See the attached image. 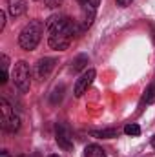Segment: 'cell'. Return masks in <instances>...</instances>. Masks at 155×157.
Returning <instances> with one entry per match:
<instances>
[{
  "label": "cell",
  "instance_id": "7c38bea8",
  "mask_svg": "<svg viewBox=\"0 0 155 157\" xmlns=\"http://www.w3.org/2000/svg\"><path fill=\"white\" fill-rule=\"evenodd\" d=\"M2 128H4V130H7V132H11V133H13V132H17V130L20 128V117H18V115H13V117L9 119Z\"/></svg>",
  "mask_w": 155,
  "mask_h": 157
},
{
  "label": "cell",
  "instance_id": "8fae6325",
  "mask_svg": "<svg viewBox=\"0 0 155 157\" xmlns=\"http://www.w3.org/2000/svg\"><path fill=\"white\" fill-rule=\"evenodd\" d=\"M93 137L97 139H112V137H117V130L115 128H106V130H93L91 132Z\"/></svg>",
  "mask_w": 155,
  "mask_h": 157
},
{
  "label": "cell",
  "instance_id": "e0dca14e",
  "mask_svg": "<svg viewBox=\"0 0 155 157\" xmlns=\"http://www.w3.org/2000/svg\"><path fill=\"white\" fill-rule=\"evenodd\" d=\"M6 26V11H0V31L4 29Z\"/></svg>",
  "mask_w": 155,
  "mask_h": 157
},
{
  "label": "cell",
  "instance_id": "5bb4252c",
  "mask_svg": "<svg viewBox=\"0 0 155 157\" xmlns=\"http://www.w3.org/2000/svg\"><path fill=\"white\" fill-rule=\"evenodd\" d=\"M86 64H88V57H86V55H80L77 60L73 62V71H78V70H82Z\"/></svg>",
  "mask_w": 155,
  "mask_h": 157
},
{
  "label": "cell",
  "instance_id": "7a4b0ae2",
  "mask_svg": "<svg viewBox=\"0 0 155 157\" xmlns=\"http://www.w3.org/2000/svg\"><path fill=\"white\" fill-rule=\"evenodd\" d=\"M13 80H15V84H17V88L20 91H29V86H31V71H29V64L26 60H20V62L15 64Z\"/></svg>",
  "mask_w": 155,
  "mask_h": 157
},
{
  "label": "cell",
  "instance_id": "6da1fadb",
  "mask_svg": "<svg viewBox=\"0 0 155 157\" xmlns=\"http://www.w3.org/2000/svg\"><path fill=\"white\" fill-rule=\"evenodd\" d=\"M44 28H46V26H44L40 20L29 22V24L20 31V35H18V44H20V48L26 49V51H33V49L39 46L40 39H42Z\"/></svg>",
  "mask_w": 155,
  "mask_h": 157
},
{
  "label": "cell",
  "instance_id": "7402d4cb",
  "mask_svg": "<svg viewBox=\"0 0 155 157\" xmlns=\"http://www.w3.org/2000/svg\"><path fill=\"white\" fill-rule=\"evenodd\" d=\"M152 146H153V148H155V137H153V141H152Z\"/></svg>",
  "mask_w": 155,
  "mask_h": 157
},
{
  "label": "cell",
  "instance_id": "30bf717a",
  "mask_svg": "<svg viewBox=\"0 0 155 157\" xmlns=\"http://www.w3.org/2000/svg\"><path fill=\"white\" fill-rule=\"evenodd\" d=\"M84 157H106V152L97 144H88L84 150Z\"/></svg>",
  "mask_w": 155,
  "mask_h": 157
},
{
  "label": "cell",
  "instance_id": "9c48e42d",
  "mask_svg": "<svg viewBox=\"0 0 155 157\" xmlns=\"http://www.w3.org/2000/svg\"><path fill=\"white\" fill-rule=\"evenodd\" d=\"M0 110H2V119H0V122H2V126H4L9 119L15 115V112H13V108L9 106V102H7L6 99H0Z\"/></svg>",
  "mask_w": 155,
  "mask_h": 157
},
{
  "label": "cell",
  "instance_id": "52a82bcc",
  "mask_svg": "<svg viewBox=\"0 0 155 157\" xmlns=\"http://www.w3.org/2000/svg\"><path fill=\"white\" fill-rule=\"evenodd\" d=\"M57 143L64 150H73V143L70 141V135L62 126H57Z\"/></svg>",
  "mask_w": 155,
  "mask_h": 157
},
{
  "label": "cell",
  "instance_id": "cb8c5ba5",
  "mask_svg": "<svg viewBox=\"0 0 155 157\" xmlns=\"http://www.w3.org/2000/svg\"><path fill=\"white\" fill-rule=\"evenodd\" d=\"M49 157H59V155H49Z\"/></svg>",
  "mask_w": 155,
  "mask_h": 157
},
{
  "label": "cell",
  "instance_id": "ffe728a7",
  "mask_svg": "<svg viewBox=\"0 0 155 157\" xmlns=\"http://www.w3.org/2000/svg\"><path fill=\"white\" fill-rule=\"evenodd\" d=\"M6 82H7V71L2 70V73H0V84H6Z\"/></svg>",
  "mask_w": 155,
  "mask_h": 157
},
{
  "label": "cell",
  "instance_id": "9a60e30c",
  "mask_svg": "<svg viewBox=\"0 0 155 157\" xmlns=\"http://www.w3.org/2000/svg\"><path fill=\"white\" fill-rule=\"evenodd\" d=\"M144 102L146 104H153L155 102V86H150L148 91L144 93Z\"/></svg>",
  "mask_w": 155,
  "mask_h": 157
},
{
  "label": "cell",
  "instance_id": "44dd1931",
  "mask_svg": "<svg viewBox=\"0 0 155 157\" xmlns=\"http://www.w3.org/2000/svg\"><path fill=\"white\" fill-rule=\"evenodd\" d=\"M78 4H82V6H84V4H88V2H89V0H77Z\"/></svg>",
  "mask_w": 155,
  "mask_h": 157
},
{
  "label": "cell",
  "instance_id": "ba28073f",
  "mask_svg": "<svg viewBox=\"0 0 155 157\" xmlns=\"http://www.w3.org/2000/svg\"><path fill=\"white\" fill-rule=\"evenodd\" d=\"M7 6H9L11 17H20L26 13V2L24 0H7Z\"/></svg>",
  "mask_w": 155,
  "mask_h": 157
},
{
  "label": "cell",
  "instance_id": "ac0fdd59",
  "mask_svg": "<svg viewBox=\"0 0 155 157\" xmlns=\"http://www.w3.org/2000/svg\"><path fill=\"white\" fill-rule=\"evenodd\" d=\"M7 64H9V59L6 55H2V70L4 71H7Z\"/></svg>",
  "mask_w": 155,
  "mask_h": 157
},
{
  "label": "cell",
  "instance_id": "5b68a950",
  "mask_svg": "<svg viewBox=\"0 0 155 157\" xmlns=\"http://www.w3.org/2000/svg\"><path fill=\"white\" fill-rule=\"evenodd\" d=\"M95 77H97V71H95V70H88L86 73H82L80 78L77 80V84H75L73 93H75L77 97H82V95L88 91V88L91 86V82L95 80Z\"/></svg>",
  "mask_w": 155,
  "mask_h": 157
},
{
  "label": "cell",
  "instance_id": "4fadbf2b",
  "mask_svg": "<svg viewBox=\"0 0 155 157\" xmlns=\"http://www.w3.org/2000/svg\"><path fill=\"white\" fill-rule=\"evenodd\" d=\"M124 133H126V135H130V137H137V135H141V126H139V124H135V122L126 124Z\"/></svg>",
  "mask_w": 155,
  "mask_h": 157
},
{
  "label": "cell",
  "instance_id": "d6986e66",
  "mask_svg": "<svg viewBox=\"0 0 155 157\" xmlns=\"http://www.w3.org/2000/svg\"><path fill=\"white\" fill-rule=\"evenodd\" d=\"M131 2H133V0H117V4H119L120 7H128V6H131Z\"/></svg>",
  "mask_w": 155,
  "mask_h": 157
},
{
  "label": "cell",
  "instance_id": "277c9868",
  "mask_svg": "<svg viewBox=\"0 0 155 157\" xmlns=\"http://www.w3.org/2000/svg\"><path fill=\"white\" fill-rule=\"evenodd\" d=\"M75 28L73 22L68 18V17H62V15H53L47 22H46V29L47 33H53V31H64V29H71Z\"/></svg>",
  "mask_w": 155,
  "mask_h": 157
},
{
  "label": "cell",
  "instance_id": "603a6c76",
  "mask_svg": "<svg viewBox=\"0 0 155 157\" xmlns=\"http://www.w3.org/2000/svg\"><path fill=\"white\" fill-rule=\"evenodd\" d=\"M18 157H29V155H18Z\"/></svg>",
  "mask_w": 155,
  "mask_h": 157
},
{
  "label": "cell",
  "instance_id": "8992f818",
  "mask_svg": "<svg viewBox=\"0 0 155 157\" xmlns=\"http://www.w3.org/2000/svg\"><path fill=\"white\" fill-rule=\"evenodd\" d=\"M55 68V59H40L37 64V75L39 78H47V75L51 73V70Z\"/></svg>",
  "mask_w": 155,
  "mask_h": 157
},
{
  "label": "cell",
  "instance_id": "2e32d148",
  "mask_svg": "<svg viewBox=\"0 0 155 157\" xmlns=\"http://www.w3.org/2000/svg\"><path fill=\"white\" fill-rule=\"evenodd\" d=\"M44 4H46V7H59L62 4V0H44Z\"/></svg>",
  "mask_w": 155,
  "mask_h": 157
},
{
  "label": "cell",
  "instance_id": "3957f363",
  "mask_svg": "<svg viewBox=\"0 0 155 157\" xmlns=\"http://www.w3.org/2000/svg\"><path fill=\"white\" fill-rule=\"evenodd\" d=\"M75 28L71 29H64V31H53L49 33V46L57 51H64L70 44H71V37H73Z\"/></svg>",
  "mask_w": 155,
  "mask_h": 157
}]
</instances>
